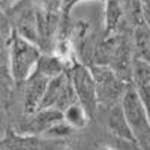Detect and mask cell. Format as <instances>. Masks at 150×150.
Wrapping results in <instances>:
<instances>
[{
    "label": "cell",
    "mask_w": 150,
    "mask_h": 150,
    "mask_svg": "<svg viewBox=\"0 0 150 150\" xmlns=\"http://www.w3.org/2000/svg\"><path fill=\"white\" fill-rule=\"evenodd\" d=\"M42 54L44 51L39 45L11 27V33L6 36V60L17 83L27 80L33 74Z\"/></svg>",
    "instance_id": "cell-1"
},
{
    "label": "cell",
    "mask_w": 150,
    "mask_h": 150,
    "mask_svg": "<svg viewBox=\"0 0 150 150\" xmlns=\"http://www.w3.org/2000/svg\"><path fill=\"white\" fill-rule=\"evenodd\" d=\"M122 107L138 147L150 149V116L132 83L128 84L122 98Z\"/></svg>",
    "instance_id": "cell-2"
},
{
    "label": "cell",
    "mask_w": 150,
    "mask_h": 150,
    "mask_svg": "<svg viewBox=\"0 0 150 150\" xmlns=\"http://www.w3.org/2000/svg\"><path fill=\"white\" fill-rule=\"evenodd\" d=\"M90 71L96 81L99 107H108L122 102L123 93L129 83L123 80L114 69L107 65L92 63Z\"/></svg>",
    "instance_id": "cell-3"
},
{
    "label": "cell",
    "mask_w": 150,
    "mask_h": 150,
    "mask_svg": "<svg viewBox=\"0 0 150 150\" xmlns=\"http://www.w3.org/2000/svg\"><path fill=\"white\" fill-rule=\"evenodd\" d=\"M68 72L80 104L89 112L90 119H95L96 112L99 111V98L90 66H87L83 62H77L69 68Z\"/></svg>",
    "instance_id": "cell-4"
},
{
    "label": "cell",
    "mask_w": 150,
    "mask_h": 150,
    "mask_svg": "<svg viewBox=\"0 0 150 150\" xmlns=\"http://www.w3.org/2000/svg\"><path fill=\"white\" fill-rule=\"evenodd\" d=\"M77 101V93H75V89L72 86L69 72L66 71L48 81L45 95L41 102V108H59L65 111L71 104Z\"/></svg>",
    "instance_id": "cell-5"
},
{
    "label": "cell",
    "mask_w": 150,
    "mask_h": 150,
    "mask_svg": "<svg viewBox=\"0 0 150 150\" xmlns=\"http://www.w3.org/2000/svg\"><path fill=\"white\" fill-rule=\"evenodd\" d=\"M65 120L63 111L59 108H41L32 114H24V120L18 125L17 132L26 135H44L50 128Z\"/></svg>",
    "instance_id": "cell-6"
},
{
    "label": "cell",
    "mask_w": 150,
    "mask_h": 150,
    "mask_svg": "<svg viewBox=\"0 0 150 150\" xmlns=\"http://www.w3.org/2000/svg\"><path fill=\"white\" fill-rule=\"evenodd\" d=\"M50 78L35 69L33 74L27 80H24L18 84H23V112L24 114H32L41 108L42 98L45 95L47 86Z\"/></svg>",
    "instance_id": "cell-7"
},
{
    "label": "cell",
    "mask_w": 150,
    "mask_h": 150,
    "mask_svg": "<svg viewBox=\"0 0 150 150\" xmlns=\"http://www.w3.org/2000/svg\"><path fill=\"white\" fill-rule=\"evenodd\" d=\"M99 110H102V117H104V123L108 129L110 134H112L116 138L129 143V144H137L138 143L135 140V135L129 126V123L125 116V111L122 107V102L114 104V105H108V107H101Z\"/></svg>",
    "instance_id": "cell-8"
},
{
    "label": "cell",
    "mask_w": 150,
    "mask_h": 150,
    "mask_svg": "<svg viewBox=\"0 0 150 150\" xmlns=\"http://www.w3.org/2000/svg\"><path fill=\"white\" fill-rule=\"evenodd\" d=\"M131 83L134 84L135 90L138 92L141 101L144 102L147 112L150 116V62L149 60L143 57L134 59Z\"/></svg>",
    "instance_id": "cell-9"
},
{
    "label": "cell",
    "mask_w": 150,
    "mask_h": 150,
    "mask_svg": "<svg viewBox=\"0 0 150 150\" xmlns=\"http://www.w3.org/2000/svg\"><path fill=\"white\" fill-rule=\"evenodd\" d=\"M126 24H131L120 0H105L104 9V35L119 33L126 30Z\"/></svg>",
    "instance_id": "cell-10"
},
{
    "label": "cell",
    "mask_w": 150,
    "mask_h": 150,
    "mask_svg": "<svg viewBox=\"0 0 150 150\" xmlns=\"http://www.w3.org/2000/svg\"><path fill=\"white\" fill-rule=\"evenodd\" d=\"M69 63L66 60H63L60 56H57L56 53H44L39 59L36 69L41 71L45 77H48L50 80L57 77V75L63 74L66 71H69Z\"/></svg>",
    "instance_id": "cell-11"
},
{
    "label": "cell",
    "mask_w": 150,
    "mask_h": 150,
    "mask_svg": "<svg viewBox=\"0 0 150 150\" xmlns=\"http://www.w3.org/2000/svg\"><path fill=\"white\" fill-rule=\"evenodd\" d=\"M65 122L69 123L74 129H83L87 126V123L90 120L89 112L86 111V108L80 104V101L71 104L65 111H63Z\"/></svg>",
    "instance_id": "cell-12"
},
{
    "label": "cell",
    "mask_w": 150,
    "mask_h": 150,
    "mask_svg": "<svg viewBox=\"0 0 150 150\" xmlns=\"http://www.w3.org/2000/svg\"><path fill=\"white\" fill-rule=\"evenodd\" d=\"M123 9L126 12V17L131 23V26L140 29L149 26L146 18H144V12H143V5L141 0H120Z\"/></svg>",
    "instance_id": "cell-13"
},
{
    "label": "cell",
    "mask_w": 150,
    "mask_h": 150,
    "mask_svg": "<svg viewBox=\"0 0 150 150\" xmlns=\"http://www.w3.org/2000/svg\"><path fill=\"white\" fill-rule=\"evenodd\" d=\"M81 2H89V0H62V9H63V17H69L71 11L74 9L75 5Z\"/></svg>",
    "instance_id": "cell-14"
},
{
    "label": "cell",
    "mask_w": 150,
    "mask_h": 150,
    "mask_svg": "<svg viewBox=\"0 0 150 150\" xmlns=\"http://www.w3.org/2000/svg\"><path fill=\"white\" fill-rule=\"evenodd\" d=\"M141 5H143V12H144V18L150 27V0H141Z\"/></svg>",
    "instance_id": "cell-15"
},
{
    "label": "cell",
    "mask_w": 150,
    "mask_h": 150,
    "mask_svg": "<svg viewBox=\"0 0 150 150\" xmlns=\"http://www.w3.org/2000/svg\"><path fill=\"white\" fill-rule=\"evenodd\" d=\"M0 2H2V11H8L9 8L17 5L20 0H0Z\"/></svg>",
    "instance_id": "cell-16"
}]
</instances>
